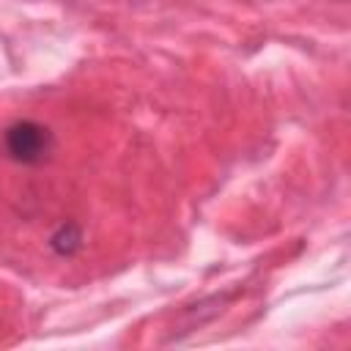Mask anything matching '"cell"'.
<instances>
[{"mask_svg": "<svg viewBox=\"0 0 351 351\" xmlns=\"http://www.w3.org/2000/svg\"><path fill=\"white\" fill-rule=\"evenodd\" d=\"M52 148H55V137L38 121L22 118L8 123L3 132V151L8 159L19 165H41L44 159H49Z\"/></svg>", "mask_w": 351, "mask_h": 351, "instance_id": "cell-1", "label": "cell"}, {"mask_svg": "<svg viewBox=\"0 0 351 351\" xmlns=\"http://www.w3.org/2000/svg\"><path fill=\"white\" fill-rule=\"evenodd\" d=\"M49 247L52 252H58L60 258H71L74 252H80L82 247V228L77 222H63L52 236H49Z\"/></svg>", "mask_w": 351, "mask_h": 351, "instance_id": "cell-2", "label": "cell"}]
</instances>
